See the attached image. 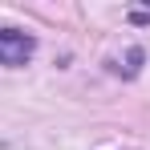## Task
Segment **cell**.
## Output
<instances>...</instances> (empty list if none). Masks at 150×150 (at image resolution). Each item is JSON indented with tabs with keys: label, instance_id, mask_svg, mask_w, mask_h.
I'll list each match as a JSON object with an SVG mask.
<instances>
[{
	"label": "cell",
	"instance_id": "1",
	"mask_svg": "<svg viewBox=\"0 0 150 150\" xmlns=\"http://www.w3.org/2000/svg\"><path fill=\"white\" fill-rule=\"evenodd\" d=\"M33 37L25 33H16V28H4L0 33V65H25L28 57H33Z\"/></svg>",
	"mask_w": 150,
	"mask_h": 150
}]
</instances>
